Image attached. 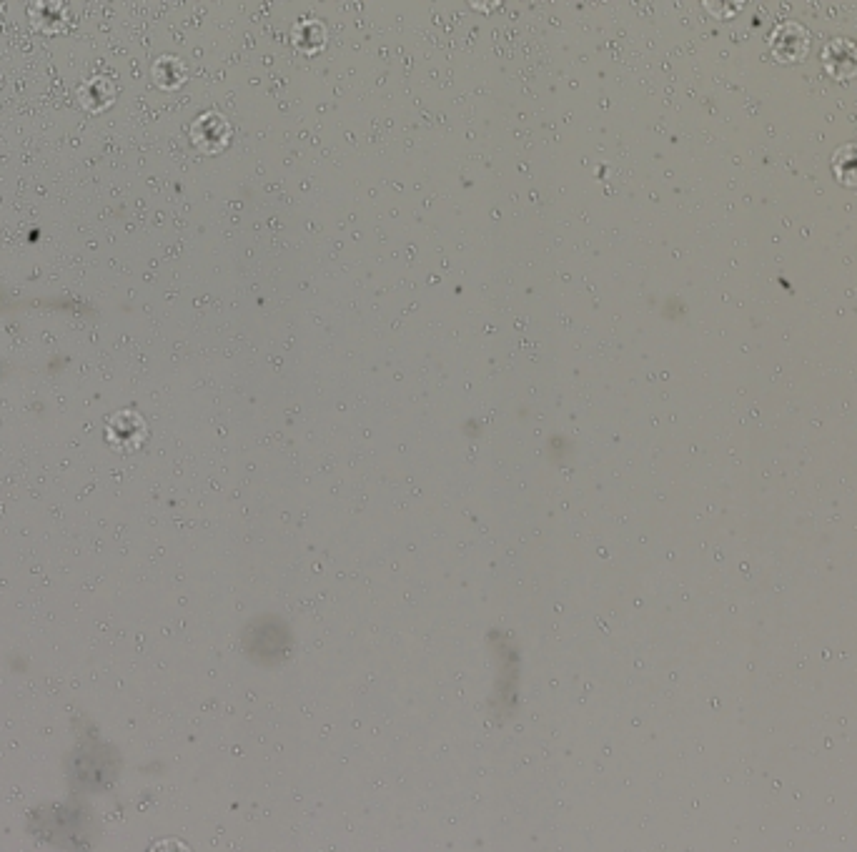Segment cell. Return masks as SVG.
I'll list each match as a JSON object with an SVG mask.
<instances>
[{
  "label": "cell",
  "mask_w": 857,
  "mask_h": 852,
  "mask_svg": "<svg viewBox=\"0 0 857 852\" xmlns=\"http://www.w3.org/2000/svg\"><path fill=\"white\" fill-rule=\"evenodd\" d=\"M153 852H188L181 842H161V845L153 847Z\"/></svg>",
  "instance_id": "obj_1"
}]
</instances>
